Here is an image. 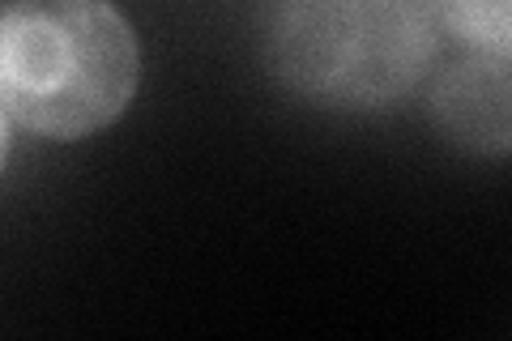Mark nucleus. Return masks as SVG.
Masks as SVG:
<instances>
[{"label": "nucleus", "instance_id": "f03ea898", "mask_svg": "<svg viewBox=\"0 0 512 341\" xmlns=\"http://www.w3.org/2000/svg\"><path fill=\"white\" fill-rule=\"evenodd\" d=\"M436 52L423 0H282L269 56L282 81L320 103L380 107L410 94Z\"/></svg>", "mask_w": 512, "mask_h": 341}, {"label": "nucleus", "instance_id": "39448f33", "mask_svg": "<svg viewBox=\"0 0 512 341\" xmlns=\"http://www.w3.org/2000/svg\"><path fill=\"white\" fill-rule=\"evenodd\" d=\"M5 158H9V124H5V107H0V171H5Z\"/></svg>", "mask_w": 512, "mask_h": 341}, {"label": "nucleus", "instance_id": "f257e3e1", "mask_svg": "<svg viewBox=\"0 0 512 341\" xmlns=\"http://www.w3.org/2000/svg\"><path fill=\"white\" fill-rule=\"evenodd\" d=\"M141 86V43L111 0H13L0 13V107L26 133L82 141Z\"/></svg>", "mask_w": 512, "mask_h": 341}, {"label": "nucleus", "instance_id": "20e7f679", "mask_svg": "<svg viewBox=\"0 0 512 341\" xmlns=\"http://www.w3.org/2000/svg\"><path fill=\"white\" fill-rule=\"evenodd\" d=\"M436 18L457 43L478 56L508 60L512 52V0H436Z\"/></svg>", "mask_w": 512, "mask_h": 341}, {"label": "nucleus", "instance_id": "7ed1b4c3", "mask_svg": "<svg viewBox=\"0 0 512 341\" xmlns=\"http://www.w3.org/2000/svg\"><path fill=\"white\" fill-rule=\"evenodd\" d=\"M508 60L478 56L448 69L431 94V116L457 145L474 154H508L512 120H508Z\"/></svg>", "mask_w": 512, "mask_h": 341}]
</instances>
